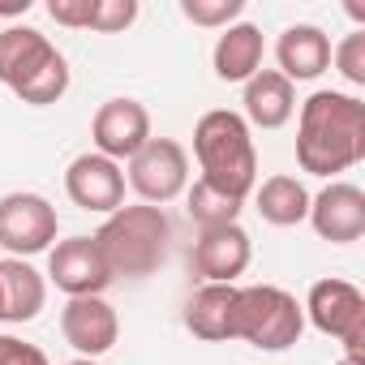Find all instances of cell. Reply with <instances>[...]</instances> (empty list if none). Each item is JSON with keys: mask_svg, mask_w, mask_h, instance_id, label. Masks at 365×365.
I'll use <instances>...</instances> for the list:
<instances>
[{"mask_svg": "<svg viewBox=\"0 0 365 365\" xmlns=\"http://www.w3.org/2000/svg\"><path fill=\"white\" fill-rule=\"evenodd\" d=\"M365 159V103L344 91H314L301 103L297 163L314 176L348 172Z\"/></svg>", "mask_w": 365, "mask_h": 365, "instance_id": "6da1fadb", "label": "cell"}, {"mask_svg": "<svg viewBox=\"0 0 365 365\" xmlns=\"http://www.w3.org/2000/svg\"><path fill=\"white\" fill-rule=\"evenodd\" d=\"M194 155L202 163V180L232 198H250L258 185V150L241 112L215 108L194 125Z\"/></svg>", "mask_w": 365, "mask_h": 365, "instance_id": "7a4b0ae2", "label": "cell"}, {"mask_svg": "<svg viewBox=\"0 0 365 365\" xmlns=\"http://www.w3.org/2000/svg\"><path fill=\"white\" fill-rule=\"evenodd\" d=\"M168 241H172V224L163 215V207H120L108 215V224L95 232V245L112 271V279H146L159 271V262L168 258Z\"/></svg>", "mask_w": 365, "mask_h": 365, "instance_id": "3957f363", "label": "cell"}, {"mask_svg": "<svg viewBox=\"0 0 365 365\" xmlns=\"http://www.w3.org/2000/svg\"><path fill=\"white\" fill-rule=\"evenodd\" d=\"M0 82L22 103L48 108L69 91V61L56 52V43L35 26H9L0 31Z\"/></svg>", "mask_w": 365, "mask_h": 365, "instance_id": "277c9868", "label": "cell"}, {"mask_svg": "<svg viewBox=\"0 0 365 365\" xmlns=\"http://www.w3.org/2000/svg\"><path fill=\"white\" fill-rule=\"evenodd\" d=\"M301 331H305V309L297 305L292 292H284L275 284L237 288L232 339H245L262 352H284L301 339Z\"/></svg>", "mask_w": 365, "mask_h": 365, "instance_id": "5b68a950", "label": "cell"}, {"mask_svg": "<svg viewBox=\"0 0 365 365\" xmlns=\"http://www.w3.org/2000/svg\"><path fill=\"white\" fill-rule=\"evenodd\" d=\"M309 322L344 344V356H365V297L348 279H318L301 305Z\"/></svg>", "mask_w": 365, "mask_h": 365, "instance_id": "8992f818", "label": "cell"}, {"mask_svg": "<svg viewBox=\"0 0 365 365\" xmlns=\"http://www.w3.org/2000/svg\"><path fill=\"white\" fill-rule=\"evenodd\" d=\"M190 185V155L172 138H150L133 159H129V190L146 207H163L180 198Z\"/></svg>", "mask_w": 365, "mask_h": 365, "instance_id": "52a82bcc", "label": "cell"}, {"mask_svg": "<svg viewBox=\"0 0 365 365\" xmlns=\"http://www.w3.org/2000/svg\"><path fill=\"white\" fill-rule=\"evenodd\" d=\"M56 207L43 194H5L0 198V250L9 258H31L52 250L56 241Z\"/></svg>", "mask_w": 365, "mask_h": 365, "instance_id": "ba28073f", "label": "cell"}, {"mask_svg": "<svg viewBox=\"0 0 365 365\" xmlns=\"http://www.w3.org/2000/svg\"><path fill=\"white\" fill-rule=\"evenodd\" d=\"M48 279L65 297H103V288L112 284V271H108L95 237H69V241L52 245V254H48Z\"/></svg>", "mask_w": 365, "mask_h": 365, "instance_id": "9c48e42d", "label": "cell"}, {"mask_svg": "<svg viewBox=\"0 0 365 365\" xmlns=\"http://www.w3.org/2000/svg\"><path fill=\"white\" fill-rule=\"evenodd\" d=\"M91 138H95V155H103L112 163L133 159L150 142V112L138 99H108V103H99V112L91 120Z\"/></svg>", "mask_w": 365, "mask_h": 365, "instance_id": "30bf717a", "label": "cell"}, {"mask_svg": "<svg viewBox=\"0 0 365 365\" xmlns=\"http://www.w3.org/2000/svg\"><path fill=\"white\" fill-rule=\"evenodd\" d=\"M65 194H69V202L82 207V211L112 215V211L125 207V172H120V163H112V159L86 150V155H78V159L69 163V172H65Z\"/></svg>", "mask_w": 365, "mask_h": 365, "instance_id": "8fae6325", "label": "cell"}, {"mask_svg": "<svg viewBox=\"0 0 365 365\" xmlns=\"http://www.w3.org/2000/svg\"><path fill=\"white\" fill-rule=\"evenodd\" d=\"M250 258H254L250 232L241 224H224V228H202V237L194 241L190 267L207 284H232L237 275H245Z\"/></svg>", "mask_w": 365, "mask_h": 365, "instance_id": "7c38bea8", "label": "cell"}, {"mask_svg": "<svg viewBox=\"0 0 365 365\" xmlns=\"http://www.w3.org/2000/svg\"><path fill=\"white\" fill-rule=\"evenodd\" d=\"M309 224L331 245L361 241L365 237V194L348 185V180H331L318 198H309Z\"/></svg>", "mask_w": 365, "mask_h": 365, "instance_id": "4fadbf2b", "label": "cell"}, {"mask_svg": "<svg viewBox=\"0 0 365 365\" xmlns=\"http://www.w3.org/2000/svg\"><path fill=\"white\" fill-rule=\"evenodd\" d=\"M61 331H65L69 348H78L86 361H95L116 344L120 318L103 297H69V305L61 309Z\"/></svg>", "mask_w": 365, "mask_h": 365, "instance_id": "5bb4252c", "label": "cell"}, {"mask_svg": "<svg viewBox=\"0 0 365 365\" xmlns=\"http://www.w3.org/2000/svg\"><path fill=\"white\" fill-rule=\"evenodd\" d=\"M275 61H279L275 73H284L288 82H314L318 73L331 69V39H327L322 26L297 22V26H288V31L279 35Z\"/></svg>", "mask_w": 365, "mask_h": 365, "instance_id": "9a60e30c", "label": "cell"}, {"mask_svg": "<svg viewBox=\"0 0 365 365\" xmlns=\"http://www.w3.org/2000/svg\"><path fill=\"white\" fill-rule=\"evenodd\" d=\"M297 112V91L284 73L275 69H258L250 82H245V125H258V129H279L288 125Z\"/></svg>", "mask_w": 365, "mask_h": 365, "instance_id": "2e32d148", "label": "cell"}, {"mask_svg": "<svg viewBox=\"0 0 365 365\" xmlns=\"http://www.w3.org/2000/svg\"><path fill=\"white\" fill-rule=\"evenodd\" d=\"M43 301H48V284L26 258H0V309H5V322L39 318Z\"/></svg>", "mask_w": 365, "mask_h": 365, "instance_id": "e0dca14e", "label": "cell"}, {"mask_svg": "<svg viewBox=\"0 0 365 365\" xmlns=\"http://www.w3.org/2000/svg\"><path fill=\"white\" fill-rule=\"evenodd\" d=\"M262 31L254 22H232L220 39H215V78L220 82H250L262 69Z\"/></svg>", "mask_w": 365, "mask_h": 365, "instance_id": "ac0fdd59", "label": "cell"}, {"mask_svg": "<svg viewBox=\"0 0 365 365\" xmlns=\"http://www.w3.org/2000/svg\"><path fill=\"white\" fill-rule=\"evenodd\" d=\"M232 309H237V288L232 284H202L190 305H185V327L198 339H232Z\"/></svg>", "mask_w": 365, "mask_h": 365, "instance_id": "d6986e66", "label": "cell"}, {"mask_svg": "<svg viewBox=\"0 0 365 365\" xmlns=\"http://www.w3.org/2000/svg\"><path fill=\"white\" fill-rule=\"evenodd\" d=\"M254 207H258V215L267 224L292 228V224L309 220V190L297 176H267L258 185V194H254Z\"/></svg>", "mask_w": 365, "mask_h": 365, "instance_id": "ffe728a7", "label": "cell"}, {"mask_svg": "<svg viewBox=\"0 0 365 365\" xmlns=\"http://www.w3.org/2000/svg\"><path fill=\"white\" fill-rule=\"evenodd\" d=\"M241 215V198L207 185V180H194V190H190V220L198 228H224V224H237Z\"/></svg>", "mask_w": 365, "mask_h": 365, "instance_id": "44dd1931", "label": "cell"}, {"mask_svg": "<svg viewBox=\"0 0 365 365\" xmlns=\"http://www.w3.org/2000/svg\"><path fill=\"white\" fill-rule=\"evenodd\" d=\"M180 14H185L194 26H207V31H228L241 14H245V0H180Z\"/></svg>", "mask_w": 365, "mask_h": 365, "instance_id": "7402d4cb", "label": "cell"}, {"mask_svg": "<svg viewBox=\"0 0 365 365\" xmlns=\"http://www.w3.org/2000/svg\"><path fill=\"white\" fill-rule=\"evenodd\" d=\"M138 22V0H95V18L91 31L99 35H120Z\"/></svg>", "mask_w": 365, "mask_h": 365, "instance_id": "603a6c76", "label": "cell"}, {"mask_svg": "<svg viewBox=\"0 0 365 365\" xmlns=\"http://www.w3.org/2000/svg\"><path fill=\"white\" fill-rule=\"evenodd\" d=\"M331 61L352 86H365V31H352L339 48H331Z\"/></svg>", "mask_w": 365, "mask_h": 365, "instance_id": "cb8c5ba5", "label": "cell"}, {"mask_svg": "<svg viewBox=\"0 0 365 365\" xmlns=\"http://www.w3.org/2000/svg\"><path fill=\"white\" fill-rule=\"evenodd\" d=\"M48 18L69 26V31H91L95 0H48Z\"/></svg>", "mask_w": 365, "mask_h": 365, "instance_id": "d4e9b609", "label": "cell"}, {"mask_svg": "<svg viewBox=\"0 0 365 365\" xmlns=\"http://www.w3.org/2000/svg\"><path fill=\"white\" fill-rule=\"evenodd\" d=\"M0 365H52L43 348L18 339V335H0Z\"/></svg>", "mask_w": 365, "mask_h": 365, "instance_id": "484cf974", "label": "cell"}, {"mask_svg": "<svg viewBox=\"0 0 365 365\" xmlns=\"http://www.w3.org/2000/svg\"><path fill=\"white\" fill-rule=\"evenodd\" d=\"M335 365H365V356H339Z\"/></svg>", "mask_w": 365, "mask_h": 365, "instance_id": "4316f807", "label": "cell"}, {"mask_svg": "<svg viewBox=\"0 0 365 365\" xmlns=\"http://www.w3.org/2000/svg\"><path fill=\"white\" fill-rule=\"evenodd\" d=\"M69 365H99V361H86V356H78V361H69Z\"/></svg>", "mask_w": 365, "mask_h": 365, "instance_id": "83f0119b", "label": "cell"}, {"mask_svg": "<svg viewBox=\"0 0 365 365\" xmlns=\"http://www.w3.org/2000/svg\"><path fill=\"white\" fill-rule=\"evenodd\" d=\"M0 322H5V309H0Z\"/></svg>", "mask_w": 365, "mask_h": 365, "instance_id": "f1b7e54d", "label": "cell"}]
</instances>
